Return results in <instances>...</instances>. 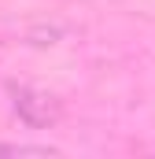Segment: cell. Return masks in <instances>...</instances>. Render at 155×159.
Segmentation results:
<instances>
[{"mask_svg":"<svg viewBox=\"0 0 155 159\" xmlns=\"http://www.w3.org/2000/svg\"><path fill=\"white\" fill-rule=\"evenodd\" d=\"M7 93H11V104H15V111H19V119L26 122V126H55L59 122V100L55 96H48V93H41L33 85H7Z\"/></svg>","mask_w":155,"mask_h":159,"instance_id":"1","label":"cell"},{"mask_svg":"<svg viewBox=\"0 0 155 159\" xmlns=\"http://www.w3.org/2000/svg\"><path fill=\"white\" fill-rule=\"evenodd\" d=\"M0 156H41V159H52L55 156V148H44V144H0Z\"/></svg>","mask_w":155,"mask_h":159,"instance_id":"2","label":"cell"}]
</instances>
